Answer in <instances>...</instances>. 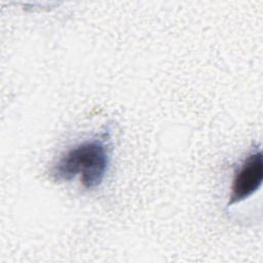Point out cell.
<instances>
[{"instance_id":"cell-1","label":"cell","mask_w":263,"mask_h":263,"mask_svg":"<svg viewBox=\"0 0 263 263\" xmlns=\"http://www.w3.org/2000/svg\"><path fill=\"white\" fill-rule=\"evenodd\" d=\"M109 165L106 145L100 140L85 141L69 149L55 162L50 171L57 182L71 181L79 176L85 189H95L101 185Z\"/></svg>"},{"instance_id":"cell-2","label":"cell","mask_w":263,"mask_h":263,"mask_svg":"<svg viewBox=\"0 0 263 263\" xmlns=\"http://www.w3.org/2000/svg\"><path fill=\"white\" fill-rule=\"evenodd\" d=\"M263 156L261 150L251 153L241 163L231 185L228 205L240 202L254 194L262 185Z\"/></svg>"}]
</instances>
